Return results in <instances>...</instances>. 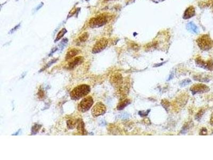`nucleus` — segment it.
<instances>
[{"label": "nucleus", "instance_id": "f257e3e1", "mask_svg": "<svg viewBox=\"0 0 213 160\" xmlns=\"http://www.w3.org/2000/svg\"><path fill=\"white\" fill-rule=\"evenodd\" d=\"M91 88L87 84H81L76 86L70 94V96L73 100H78L89 94Z\"/></svg>", "mask_w": 213, "mask_h": 160}, {"label": "nucleus", "instance_id": "f03ea898", "mask_svg": "<svg viewBox=\"0 0 213 160\" xmlns=\"http://www.w3.org/2000/svg\"><path fill=\"white\" fill-rule=\"evenodd\" d=\"M198 47L203 51H208L213 47V42L209 35H202L197 39Z\"/></svg>", "mask_w": 213, "mask_h": 160}, {"label": "nucleus", "instance_id": "7ed1b4c3", "mask_svg": "<svg viewBox=\"0 0 213 160\" xmlns=\"http://www.w3.org/2000/svg\"><path fill=\"white\" fill-rule=\"evenodd\" d=\"M93 99L91 96H87L83 98L78 105V109L79 112L84 113L89 110L93 104Z\"/></svg>", "mask_w": 213, "mask_h": 160}, {"label": "nucleus", "instance_id": "20e7f679", "mask_svg": "<svg viewBox=\"0 0 213 160\" xmlns=\"http://www.w3.org/2000/svg\"><path fill=\"white\" fill-rule=\"evenodd\" d=\"M107 21L108 17L103 15H101L90 20L89 25L91 28L100 27L105 25Z\"/></svg>", "mask_w": 213, "mask_h": 160}, {"label": "nucleus", "instance_id": "39448f33", "mask_svg": "<svg viewBox=\"0 0 213 160\" xmlns=\"http://www.w3.org/2000/svg\"><path fill=\"white\" fill-rule=\"evenodd\" d=\"M196 65L199 67L208 70H213V62L212 59L205 61L200 57H198L195 59Z\"/></svg>", "mask_w": 213, "mask_h": 160}, {"label": "nucleus", "instance_id": "423d86ee", "mask_svg": "<svg viewBox=\"0 0 213 160\" xmlns=\"http://www.w3.org/2000/svg\"><path fill=\"white\" fill-rule=\"evenodd\" d=\"M105 106L101 102H97L92 109V114L94 117H97L103 115L106 112Z\"/></svg>", "mask_w": 213, "mask_h": 160}, {"label": "nucleus", "instance_id": "0eeeda50", "mask_svg": "<svg viewBox=\"0 0 213 160\" xmlns=\"http://www.w3.org/2000/svg\"><path fill=\"white\" fill-rule=\"evenodd\" d=\"M210 89L207 86L204 84H196L192 86L190 88V91L192 94H202L208 92Z\"/></svg>", "mask_w": 213, "mask_h": 160}, {"label": "nucleus", "instance_id": "6e6552de", "mask_svg": "<svg viewBox=\"0 0 213 160\" xmlns=\"http://www.w3.org/2000/svg\"><path fill=\"white\" fill-rule=\"evenodd\" d=\"M108 40L105 38H102L95 44L92 49L93 54H97L103 50L108 46Z\"/></svg>", "mask_w": 213, "mask_h": 160}, {"label": "nucleus", "instance_id": "1a4fd4ad", "mask_svg": "<svg viewBox=\"0 0 213 160\" xmlns=\"http://www.w3.org/2000/svg\"><path fill=\"white\" fill-rule=\"evenodd\" d=\"M110 81L112 84L116 88L120 89L122 86L123 79L122 75L120 73H115L112 75L111 76Z\"/></svg>", "mask_w": 213, "mask_h": 160}, {"label": "nucleus", "instance_id": "9d476101", "mask_svg": "<svg viewBox=\"0 0 213 160\" xmlns=\"http://www.w3.org/2000/svg\"><path fill=\"white\" fill-rule=\"evenodd\" d=\"M83 61H84V58L83 57L81 56L77 57L69 63L68 68H69V69H73L76 67L81 65L83 63Z\"/></svg>", "mask_w": 213, "mask_h": 160}, {"label": "nucleus", "instance_id": "9b49d317", "mask_svg": "<svg viewBox=\"0 0 213 160\" xmlns=\"http://www.w3.org/2000/svg\"><path fill=\"white\" fill-rule=\"evenodd\" d=\"M196 13L195 11V9L193 6H190L189 8H187L186 11L184 13L183 15V19H188L193 17Z\"/></svg>", "mask_w": 213, "mask_h": 160}, {"label": "nucleus", "instance_id": "f8f14e48", "mask_svg": "<svg viewBox=\"0 0 213 160\" xmlns=\"http://www.w3.org/2000/svg\"><path fill=\"white\" fill-rule=\"evenodd\" d=\"M186 29L189 31H190L192 33H194V34H197L199 32V29H198L197 26L192 22H190L187 23Z\"/></svg>", "mask_w": 213, "mask_h": 160}, {"label": "nucleus", "instance_id": "ddd939ff", "mask_svg": "<svg viewBox=\"0 0 213 160\" xmlns=\"http://www.w3.org/2000/svg\"><path fill=\"white\" fill-rule=\"evenodd\" d=\"M79 51L77 49H73L70 50L66 54V60H67L74 58V57H75L79 54Z\"/></svg>", "mask_w": 213, "mask_h": 160}, {"label": "nucleus", "instance_id": "4468645a", "mask_svg": "<svg viewBox=\"0 0 213 160\" xmlns=\"http://www.w3.org/2000/svg\"><path fill=\"white\" fill-rule=\"evenodd\" d=\"M131 103V102L129 99H125L122 100L121 102L118 104L117 107V109L119 110H121L125 108L128 105Z\"/></svg>", "mask_w": 213, "mask_h": 160}, {"label": "nucleus", "instance_id": "2eb2a0df", "mask_svg": "<svg viewBox=\"0 0 213 160\" xmlns=\"http://www.w3.org/2000/svg\"><path fill=\"white\" fill-rule=\"evenodd\" d=\"M194 80L196 81H198L199 82H208L209 81V79L207 77L204 76L202 75H194L193 77Z\"/></svg>", "mask_w": 213, "mask_h": 160}, {"label": "nucleus", "instance_id": "dca6fc26", "mask_svg": "<svg viewBox=\"0 0 213 160\" xmlns=\"http://www.w3.org/2000/svg\"><path fill=\"white\" fill-rule=\"evenodd\" d=\"M77 130L78 133H80L81 135H85V130L84 129V124L83 122L80 120L77 122Z\"/></svg>", "mask_w": 213, "mask_h": 160}, {"label": "nucleus", "instance_id": "f3484780", "mask_svg": "<svg viewBox=\"0 0 213 160\" xmlns=\"http://www.w3.org/2000/svg\"><path fill=\"white\" fill-rule=\"evenodd\" d=\"M67 127L69 129H73L76 125V121L74 119H70L67 122Z\"/></svg>", "mask_w": 213, "mask_h": 160}, {"label": "nucleus", "instance_id": "a211bd4d", "mask_svg": "<svg viewBox=\"0 0 213 160\" xmlns=\"http://www.w3.org/2000/svg\"><path fill=\"white\" fill-rule=\"evenodd\" d=\"M67 32V31L66 30V29H65V28H62V29L59 32L55 41H58L60 39H61Z\"/></svg>", "mask_w": 213, "mask_h": 160}, {"label": "nucleus", "instance_id": "6ab92c4d", "mask_svg": "<svg viewBox=\"0 0 213 160\" xmlns=\"http://www.w3.org/2000/svg\"><path fill=\"white\" fill-rule=\"evenodd\" d=\"M41 128V125L35 124V125L32 127V129H31L32 135H35L36 133H38V131L40 130Z\"/></svg>", "mask_w": 213, "mask_h": 160}, {"label": "nucleus", "instance_id": "aec40b11", "mask_svg": "<svg viewBox=\"0 0 213 160\" xmlns=\"http://www.w3.org/2000/svg\"><path fill=\"white\" fill-rule=\"evenodd\" d=\"M89 36V35L88 33L86 32V33H83L82 35L79 36V39L81 42H84L87 39H88Z\"/></svg>", "mask_w": 213, "mask_h": 160}, {"label": "nucleus", "instance_id": "412c9836", "mask_svg": "<svg viewBox=\"0 0 213 160\" xmlns=\"http://www.w3.org/2000/svg\"><path fill=\"white\" fill-rule=\"evenodd\" d=\"M162 105L163 107L167 111L170 107V102L167 100H163L162 101Z\"/></svg>", "mask_w": 213, "mask_h": 160}, {"label": "nucleus", "instance_id": "4be33fe9", "mask_svg": "<svg viewBox=\"0 0 213 160\" xmlns=\"http://www.w3.org/2000/svg\"><path fill=\"white\" fill-rule=\"evenodd\" d=\"M204 113H205L204 110H203V109L200 110L199 111V112L196 114V116H195V119H196V120H198V121L200 120L202 118V115H204Z\"/></svg>", "mask_w": 213, "mask_h": 160}, {"label": "nucleus", "instance_id": "5701e85b", "mask_svg": "<svg viewBox=\"0 0 213 160\" xmlns=\"http://www.w3.org/2000/svg\"><path fill=\"white\" fill-rule=\"evenodd\" d=\"M57 61V59H53V60H52L51 61H50V62L49 63H48V64H47V65H46L44 67V69L41 70L40 72H41V71H42V70H45V69H46V68H48L51 65H52V64L55 63V62H56Z\"/></svg>", "mask_w": 213, "mask_h": 160}, {"label": "nucleus", "instance_id": "b1692460", "mask_svg": "<svg viewBox=\"0 0 213 160\" xmlns=\"http://www.w3.org/2000/svg\"><path fill=\"white\" fill-rule=\"evenodd\" d=\"M150 110H148L147 111H140L139 112V114L142 117H144V116H146L148 115V114L150 112Z\"/></svg>", "mask_w": 213, "mask_h": 160}, {"label": "nucleus", "instance_id": "393cba45", "mask_svg": "<svg viewBox=\"0 0 213 160\" xmlns=\"http://www.w3.org/2000/svg\"><path fill=\"white\" fill-rule=\"evenodd\" d=\"M207 130L206 128H202L201 130H200V132L199 133V135H202V136H205L207 135Z\"/></svg>", "mask_w": 213, "mask_h": 160}, {"label": "nucleus", "instance_id": "a878e982", "mask_svg": "<svg viewBox=\"0 0 213 160\" xmlns=\"http://www.w3.org/2000/svg\"><path fill=\"white\" fill-rule=\"evenodd\" d=\"M190 82H191L190 80L186 79V80L182 81V82L181 83V86H186L188 85V84H189Z\"/></svg>", "mask_w": 213, "mask_h": 160}, {"label": "nucleus", "instance_id": "bb28decb", "mask_svg": "<svg viewBox=\"0 0 213 160\" xmlns=\"http://www.w3.org/2000/svg\"><path fill=\"white\" fill-rule=\"evenodd\" d=\"M38 96H39V97L40 98H43L44 96V91L42 90H39V93H38Z\"/></svg>", "mask_w": 213, "mask_h": 160}, {"label": "nucleus", "instance_id": "cd10ccee", "mask_svg": "<svg viewBox=\"0 0 213 160\" xmlns=\"http://www.w3.org/2000/svg\"><path fill=\"white\" fill-rule=\"evenodd\" d=\"M210 124L211 125H213V113L212 114V116H211V118H210Z\"/></svg>", "mask_w": 213, "mask_h": 160}, {"label": "nucleus", "instance_id": "c85d7f7f", "mask_svg": "<svg viewBox=\"0 0 213 160\" xmlns=\"http://www.w3.org/2000/svg\"></svg>", "mask_w": 213, "mask_h": 160}]
</instances>
